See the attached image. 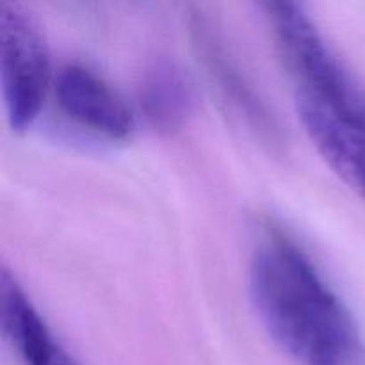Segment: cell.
Listing matches in <instances>:
<instances>
[{
	"instance_id": "8992f818",
	"label": "cell",
	"mask_w": 365,
	"mask_h": 365,
	"mask_svg": "<svg viewBox=\"0 0 365 365\" xmlns=\"http://www.w3.org/2000/svg\"><path fill=\"white\" fill-rule=\"evenodd\" d=\"M192 34L207 73L210 75L212 82H216V88L220 89L223 98L237 110L239 116H245L252 130L274 141L278 135L277 125L266 103L253 91L248 78L239 70L234 56L230 50H227L223 38L216 31L212 21L205 16H196L192 21Z\"/></svg>"
},
{
	"instance_id": "52a82bcc",
	"label": "cell",
	"mask_w": 365,
	"mask_h": 365,
	"mask_svg": "<svg viewBox=\"0 0 365 365\" xmlns=\"http://www.w3.org/2000/svg\"><path fill=\"white\" fill-rule=\"evenodd\" d=\"M195 106L192 82L184 70L160 63L148 73L143 88L141 107L153 125L175 128L184 123Z\"/></svg>"
},
{
	"instance_id": "6da1fadb",
	"label": "cell",
	"mask_w": 365,
	"mask_h": 365,
	"mask_svg": "<svg viewBox=\"0 0 365 365\" xmlns=\"http://www.w3.org/2000/svg\"><path fill=\"white\" fill-rule=\"evenodd\" d=\"M250 298L269 337L298 365H365L351 314L305 250L273 221L257 230Z\"/></svg>"
},
{
	"instance_id": "3957f363",
	"label": "cell",
	"mask_w": 365,
	"mask_h": 365,
	"mask_svg": "<svg viewBox=\"0 0 365 365\" xmlns=\"http://www.w3.org/2000/svg\"><path fill=\"white\" fill-rule=\"evenodd\" d=\"M61 113L73 125L107 141H128L138 120L127 100L91 68L66 64L53 81Z\"/></svg>"
},
{
	"instance_id": "5b68a950",
	"label": "cell",
	"mask_w": 365,
	"mask_h": 365,
	"mask_svg": "<svg viewBox=\"0 0 365 365\" xmlns=\"http://www.w3.org/2000/svg\"><path fill=\"white\" fill-rule=\"evenodd\" d=\"M296 109L310 141L328 166L365 200V120L331 113L296 100Z\"/></svg>"
},
{
	"instance_id": "277c9868",
	"label": "cell",
	"mask_w": 365,
	"mask_h": 365,
	"mask_svg": "<svg viewBox=\"0 0 365 365\" xmlns=\"http://www.w3.org/2000/svg\"><path fill=\"white\" fill-rule=\"evenodd\" d=\"M0 317L4 337L21 365H82L53 335L18 278L2 269Z\"/></svg>"
},
{
	"instance_id": "7a4b0ae2",
	"label": "cell",
	"mask_w": 365,
	"mask_h": 365,
	"mask_svg": "<svg viewBox=\"0 0 365 365\" xmlns=\"http://www.w3.org/2000/svg\"><path fill=\"white\" fill-rule=\"evenodd\" d=\"M0 56L6 116L14 132L36 123L52 86L48 43L36 18L20 4L0 7Z\"/></svg>"
}]
</instances>
